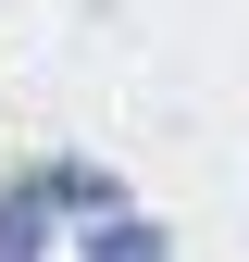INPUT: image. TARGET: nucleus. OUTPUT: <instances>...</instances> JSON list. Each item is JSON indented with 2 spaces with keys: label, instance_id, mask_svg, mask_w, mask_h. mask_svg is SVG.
<instances>
[{
  "label": "nucleus",
  "instance_id": "f257e3e1",
  "mask_svg": "<svg viewBox=\"0 0 249 262\" xmlns=\"http://www.w3.org/2000/svg\"><path fill=\"white\" fill-rule=\"evenodd\" d=\"M50 237H62V187H50V162H25V175L0 187V262H25Z\"/></svg>",
  "mask_w": 249,
  "mask_h": 262
}]
</instances>
